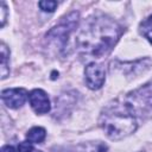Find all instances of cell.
Returning <instances> with one entry per match:
<instances>
[{"label":"cell","mask_w":152,"mask_h":152,"mask_svg":"<svg viewBox=\"0 0 152 152\" xmlns=\"http://www.w3.org/2000/svg\"><path fill=\"white\" fill-rule=\"evenodd\" d=\"M77 21H78V13L77 12H72V13L68 14L66 17L63 18V20L57 26L52 27L48 32L46 39L51 44H53L55 48L58 46L59 49H63L68 42L70 33L77 26Z\"/></svg>","instance_id":"obj_4"},{"label":"cell","mask_w":152,"mask_h":152,"mask_svg":"<svg viewBox=\"0 0 152 152\" xmlns=\"http://www.w3.org/2000/svg\"><path fill=\"white\" fill-rule=\"evenodd\" d=\"M140 30H141L142 34L152 43V15H150L145 21L141 23Z\"/></svg>","instance_id":"obj_11"},{"label":"cell","mask_w":152,"mask_h":152,"mask_svg":"<svg viewBox=\"0 0 152 152\" xmlns=\"http://www.w3.org/2000/svg\"><path fill=\"white\" fill-rule=\"evenodd\" d=\"M8 55H10V51L7 50L6 45L2 43L1 44V78H6L10 70H8V63H7V59H8Z\"/></svg>","instance_id":"obj_10"},{"label":"cell","mask_w":152,"mask_h":152,"mask_svg":"<svg viewBox=\"0 0 152 152\" xmlns=\"http://www.w3.org/2000/svg\"><path fill=\"white\" fill-rule=\"evenodd\" d=\"M100 126L106 135L113 140L122 139L137 129V120L122 103H110L100 115Z\"/></svg>","instance_id":"obj_2"},{"label":"cell","mask_w":152,"mask_h":152,"mask_svg":"<svg viewBox=\"0 0 152 152\" xmlns=\"http://www.w3.org/2000/svg\"><path fill=\"white\" fill-rule=\"evenodd\" d=\"M107 146L100 141L96 142H87L76 147V152H106Z\"/></svg>","instance_id":"obj_8"},{"label":"cell","mask_w":152,"mask_h":152,"mask_svg":"<svg viewBox=\"0 0 152 152\" xmlns=\"http://www.w3.org/2000/svg\"><path fill=\"white\" fill-rule=\"evenodd\" d=\"M34 152H42V151H37V150H34Z\"/></svg>","instance_id":"obj_16"},{"label":"cell","mask_w":152,"mask_h":152,"mask_svg":"<svg viewBox=\"0 0 152 152\" xmlns=\"http://www.w3.org/2000/svg\"><path fill=\"white\" fill-rule=\"evenodd\" d=\"M124 104L135 118L148 115L152 112V82H148L127 94Z\"/></svg>","instance_id":"obj_3"},{"label":"cell","mask_w":152,"mask_h":152,"mask_svg":"<svg viewBox=\"0 0 152 152\" xmlns=\"http://www.w3.org/2000/svg\"><path fill=\"white\" fill-rule=\"evenodd\" d=\"M28 101L37 114H44L50 110V101L46 93L42 89H34L28 94Z\"/></svg>","instance_id":"obj_7"},{"label":"cell","mask_w":152,"mask_h":152,"mask_svg":"<svg viewBox=\"0 0 152 152\" xmlns=\"http://www.w3.org/2000/svg\"><path fill=\"white\" fill-rule=\"evenodd\" d=\"M18 152H34V148H33V146L31 145V142L24 141V142H20V144H19V146H18Z\"/></svg>","instance_id":"obj_13"},{"label":"cell","mask_w":152,"mask_h":152,"mask_svg":"<svg viewBox=\"0 0 152 152\" xmlns=\"http://www.w3.org/2000/svg\"><path fill=\"white\" fill-rule=\"evenodd\" d=\"M38 6L40 7V10H43L44 12H53L57 7V1H51V0H48V1H39L38 2Z\"/></svg>","instance_id":"obj_12"},{"label":"cell","mask_w":152,"mask_h":152,"mask_svg":"<svg viewBox=\"0 0 152 152\" xmlns=\"http://www.w3.org/2000/svg\"><path fill=\"white\" fill-rule=\"evenodd\" d=\"M0 5H1V7H0V13H1V26L4 27V25H5V21H6V13H7V8H6V5H5V2L4 1H1L0 2Z\"/></svg>","instance_id":"obj_14"},{"label":"cell","mask_w":152,"mask_h":152,"mask_svg":"<svg viewBox=\"0 0 152 152\" xmlns=\"http://www.w3.org/2000/svg\"><path fill=\"white\" fill-rule=\"evenodd\" d=\"M86 83L90 89H99L104 83V69L101 64L95 62L89 63L84 70Z\"/></svg>","instance_id":"obj_5"},{"label":"cell","mask_w":152,"mask_h":152,"mask_svg":"<svg viewBox=\"0 0 152 152\" xmlns=\"http://www.w3.org/2000/svg\"><path fill=\"white\" fill-rule=\"evenodd\" d=\"M27 91L24 88H12L2 90L1 99L5 102V104L10 108H19L21 107L27 97Z\"/></svg>","instance_id":"obj_6"},{"label":"cell","mask_w":152,"mask_h":152,"mask_svg":"<svg viewBox=\"0 0 152 152\" xmlns=\"http://www.w3.org/2000/svg\"><path fill=\"white\" fill-rule=\"evenodd\" d=\"M122 27L106 15H95L84 21L78 36L80 52L88 58H102L110 52L120 36Z\"/></svg>","instance_id":"obj_1"},{"label":"cell","mask_w":152,"mask_h":152,"mask_svg":"<svg viewBox=\"0 0 152 152\" xmlns=\"http://www.w3.org/2000/svg\"><path fill=\"white\" fill-rule=\"evenodd\" d=\"M45 135H46V133L43 127H33L27 132L26 138H27L28 142L37 144V142H42L45 139Z\"/></svg>","instance_id":"obj_9"},{"label":"cell","mask_w":152,"mask_h":152,"mask_svg":"<svg viewBox=\"0 0 152 152\" xmlns=\"http://www.w3.org/2000/svg\"><path fill=\"white\" fill-rule=\"evenodd\" d=\"M1 152H17V151L14 150V147H13V146L6 145V146H4V147L1 148Z\"/></svg>","instance_id":"obj_15"}]
</instances>
